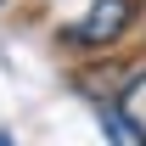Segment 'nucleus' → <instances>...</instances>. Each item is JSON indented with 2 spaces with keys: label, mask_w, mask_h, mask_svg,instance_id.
<instances>
[{
  "label": "nucleus",
  "mask_w": 146,
  "mask_h": 146,
  "mask_svg": "<svg viewBox=\"0 0 146 146\" xmlns=\"http://www.w3.org/2000/svg\"><path fill=\"white\" fill-rule=\"evenodd\" d=\"M129 23H135V0H90V11L68 28V45H112V39L129 34Z\"/></svg>",
  "instance_id": "1"
},
{
  "label": "nucleus",
  "mask_w": 146,
  "mask_h": 146,
  "mask_svg": "<svg viewBox=\"0 0 146 146\" xmlns=\"http://www.w3.org/2000/svg\"><path fill=\"white\" fill-rule=\"evenodd\" d=\"M118 112H124V124L146 141V73H135V79L124 84V96H118Z\"/></svg>",
  "instance_id": "2"
},
{
  "label": "nucleus",
  "mask_w": 146,
  "mask_h": 146,
  "mask_svg": "<svg viewBox=\"0 0 146 146\" xmlns=\"http://www.w3.org/2000/svg\"><path fill=\"white\" fill-rule=\"evenodd\" d=\"M101 135H107V146H146L141 135L124 124V112H118V107H101Z\"/></svg>",
  "instance_id": "3"
},
{
  "label": "nucleus",
  "mask_w": 146,
  "mask_h": 146,
  "mask_svg": "<svg viewBox=\"0 0 146 146\" xmlns=\"http://www.w3.org/2000/svg\"><path fill=\"white\" fill-rule=\"evenodd\" d=\"M0 146H11V135H6V129H0Z\"/></svg>",
  "instance_id": "4"
}]
</instances>
